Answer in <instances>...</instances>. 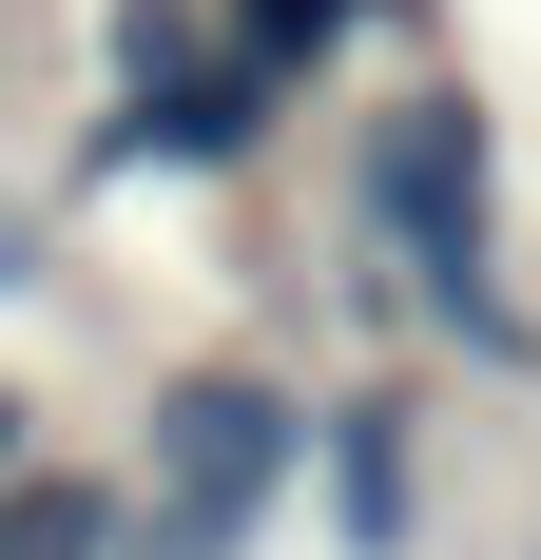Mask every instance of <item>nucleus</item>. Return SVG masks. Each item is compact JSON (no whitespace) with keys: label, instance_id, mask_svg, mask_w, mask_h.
Returning <instances> with one entry per match:
<instances>
[{"label":"nucleus","instance_id":"nucleus-5","mask_svg":"<svg viewBox=\"0 0 541 560\" xmlns=\"http://www.w3.org/2000/svg\"><path fill=\"white\" fill-rule=\"evenodd\" d=\"M232 20H252V58H232V78H310V58L348 39V0H232Z\"/></svg>","mask_w":541,"mask_h":560},{"label":"nucleus","instance_id":"nucleus-3","mask_svg":"<svg viewBox=\"0 0 541 560\" xmlns=\"http://www.w3.org/2000/svg\"><path fill=\"white\" fill-rule=\"evenodd\" d=\"M310 464H329V541H348V560H406V541H426V425H406V387L310 406Z\"/></svg>","mask_w":541,"mask_h":560},{"label":"nucleus","instance_id":"nucleus-6","mask_svg":"<svg viewBox=\"0 0 541 560\" xmlns=\"http://www.w3.org/2000/svg\"><path fill=\"white\" fill-rule=\"evenodd\" d=\"M20 464H39V406H20V387H0V483H20Z\"/></svg>","mask_w":541,"mask_h":560},{"label":"nucleus","instance_id":"nucleus-4","mask_svg":"<svg viewBox=\"0 0 541 560\" xmlns=\"http://www.w3.org/2000/svg\"><path fill=\"white\" fill-rule=\"evenodd\" d=\"M116 522H136V483H97V464H20L0 483V560H116Z\"/></svg>","mask_w":541,"mask_h":560},{"label":"nucleus","instance_id":"nucleus-1","mask_svg":"<svg viewBox=\"0 0 541 560\" xmlns=\"http://www.w3.org/2000/svg\"><path fill=\"white\" fill-rule=\"evenodd\" d=\"M368 252H387V290L426 310L464 368H541V329H522V290H503V136H484V97L464 78H426V97H387L368 116Z\"/></svg>","mask_w":541,"mask_h":560},{"label":"nucleus","instance_id":"nucleus-2","mask_svg":"<svg viewBox=\"0 0 541 560\" xmlns=\"http://www.w3.org/2000/svg\"><path fill=\"white\" fill-rule=\"evenodd\" d=\"M310 483V387L290 368H174L156 387V445H136V522L116 560H252V522Z\"/></svg>","mask_w":541,"mask_h":560}]
</instances>
